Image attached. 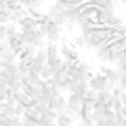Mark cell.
I'll use <instances>...</instances> for the list:
<instances>
[{
  "label": "cell",
  "mask_w": 126,
  "mask_h": 126,
  "mask_svg": "<svg viewBox=\"0 0 126 126\" xmlns=\"http://www.w3.org/2000/svg\"><path fill=\"white\" fill-rule=\"evenodd\" d=\"M117 69L123 71V73H126V59H121V61L117 62Z\"/></svg>",
  "instance_id": "cell-17"
},
{
  "label": "cell",
  "mask_w": 126,
  "mask_h": 126,
  "mask_svg": "<svg viewBox=\"0 0 126 126\" xmlns=\"http://www.w3.org/2000/svg\"><path fill=\"white\" fill-rule=\"evenodd\" d=\"M76 126H85V124H83V123H78V124H76Z\"/></svg>",
  "instance_id": "cell-20"
},
{
  "label": "cell",
  "mask_w": 126,
  "mask_h": 126,
  "mask_svg": "<svg viewBox=\"0 0 126 126\" xmlns=\"http://www.w3.org/2000/svg\"><path fill=\"white\" fill-rule=\"evenodd\" d=\"M40 112L36 110V109H33V107H28L26 110H24V114H23V119H30V121H40Z\"/></svg>",
  "instance_id": "cell-9"
},
{
  "label": "cell",
  "mask_w": 126,
  "mask_h": 126,
  "mask_svg": "<svg viewBox=\"0 0 126 126\" xmlns=\"http://www.w3.org/2000/svg\"><path fill=\"white\" fill-rule=\"evenodd\" d=\"M11 126H24V123H23V119H21V117L14 116V117H12V121H11Z\"/></svg>",
  "instance_id": "cell-16"
},
{
  "label": "cell",
  "mask_w": 126,
  "mask_h": 126,
  "mask_svg": "<svg viewBox=\"0 0 126 126\" xmlns=\"http://www.w3.org/2000/svg\"><path fill=\"white\" fill-rule=\"evenodd\" d=\"M100 73L109 79V83L114 86V85H119V81H121V78H123V71H119V69H110V67H105V66H102L100 67Z\"/></svg>",
  "instance_id": "cell-3"
},
{
  "label": "cell",
  "mask_w": 126,
  "mask_h": 126,
  "mask_svg": "<svg viewBox=\"0 0 126 126\" xmlns=\"http://www.w3.org/2000/svg\"><path fill=\"white\" fill-rule=\"evenodd\" d=\"M121 114H123V116H124V119H126V107H124V109L121 110Z\"/></svg>",
  "instance_id": "cell-19"
},
{
  "label": "cell",
  "mask_w": 126,
  "mask_h": 126,
  "mask_svg": "<svg viewBox=\"0 0 126 126\" xmlns=\"http://www.w3.org/2000/svg\"><path fill=\"white\" fill-rule=\"evenodd\" d=\"M61 31H62V26H59L52 19L47 23V40L50 43H57L61 40Z\"/></svg>",
  "instance_id": "cell-2"
},
{
  "label": "cell",
  "mask_w": 126,
  "mask_h": 126,
  "mask_svg": "<svg viewBox=\"0 0 126 126\" xmlns=\"http://www.w3.org/2000/svg\"><path fill=\"white\" fill-rule=\"evenodd\" d=\"M0 116H9V117H14V105H9L7 102H2L0 104Z\"/></svg>",
  "instance_id": "cell-11"
},
{
  "label": "cell",
  "mask_w": 126,
  "mask_h": 126,
  "mask_svg": "<svg viewBox=\"0 0 126 126\" xmlns=\"http://www.w3.org/2000/svg\"><path fill=\"white\" fill-rule=\"evenodd\" d=\"M100 9H114V0H92Z\"/></svg>",
  "instance_id": "cell-13"
},
{
  "label": "cell",
  "mask_w": 126,
  "mask_h": 126,
  "mask_svg": "<svg viewBox=\"0 0 126 126\" xmlns=\"http://www.w3.org/2000/svg\"><path fill=\"white\" fill-rule=\"evenodd\" d=\"M110 98H112V90L97 92V102H98V104H109Z\"/></svg>",
  "instance_id": "cell-8"
},
{
  "label": "cell",
  "mask_w": 126,
  "mask_h": 126,
  "mask_svg": "<svg viewBox=\"0 0 126 126\" xmlns=\"http://www.w3.org/2000/svg\"><path fill=\"white\" fill-rule=\"evenodd\" d=\"M19 26H21V31L23 33H30V31H36L38 30V21L35 19V17H31L30 14L19 23Z\"/></svg>",
  "instance_id": "cell-5"
},
{
  "label": "cell",
  "mask_w": 126,
  "mask_h": 126,
  "mask_svg": "<svg viewBox=\"0 0 126 126\" xmlns=\"http://www.w3.org/2000/svg\"><path fill=\"white\" fill-rule=\"evenodd\" d=\"M73 119L69 114H57V126H73Z\"/></svg>",
  "instance_id": "cell-10"
},
{
  "label": "cell",
  "mask_w": 126,
  "mask_h": 126,
  "mask_svg": "<svg viewBox=\"0 0 126 126\" xmlns=\"http://www.w3.org/2000/svg\"><path fill=\"white\" fill-rule=\"evenodd\" d=\"M73 47H78V48L86 47V36H83V35L76 36V38H74V42H73Z\"/></svg>",
  "instance_id": "cell-15"
},
{
  "label": "cell",
  "mask_w": 126,
  "mask_h": 126,
  "mask_svg": "<svg viewBox=\"0 0 126 126\" xmlns=\"http://www.w3.org/2000/svg\"><path fill=\"white\" fill-rule=\"evenodd\" d=\"M61 54H62L64 61L78 62V52H76V50H74L73 47H69L67 43H62V45H61Z\"/></svg>",
  "instance_id": "cell-6"
},
{
  "label": "cell",
  "mask_w": 126,
  "mask_h": 126,
  "mask_svg": "<svg viewBox=\"0 0 126 126\" xmlns=\"http://www.w3.org/2000/svg\"><path fill=\"white\" fill-rule=\"evenodd\" d=\"M67 105H69V109H71V112H73L74 117L79 116V112L83 109V97L78 95V93H71L67 97Z\"/></svg>",
  "instance_id": "cell-4"
},
{
  "label": "cell",
  "mask_w": 126,
  "mask_h": 126,
  "mask_svg": "<svg viewBox=\"0 0 126 126\" xmlns=\"http://www.w3.org/2000/svg\"><path fill=\"white\" fill-rule=\"evenodd\" d=\"M117 86H121L123 90H126V74H123V78H121V81H119Z\"/></svg>",
  "instance_id": "cell-18"
},
{
  "label": "cell",
  "mask_w": 126,
  "mask_h": 126,
  "mask_svg": "<svg viewBox=\"0 0 126 126\" xmlns=\"http://www.w3.org/2000/svg\"><path fill=\"white\" fill-rule=\"evenodd\" d=\"M88 83H90V88L95 90V92H104V90H112V88H114V86L109 83V79H107L102 73L92 76V79H90Z\"/></svg>",
  "instance_id": "cell-1"
},
{
  "label": "cell",
  "mask_w": 126,
  "mask_h": 126,
  "mask_svg": "<svg viewBox=\"0 0 126 126\" xmlns=\"http://www.w3.org/2000/svg\"><path fill=\"white\" fill-rule=\"evenodd\" d=\"M109 107H110L114 112H121V110L124 109V104H123V100H121L119 97H112L110 102H109Z\"/></svg>",
  "instance_id": "cell-12"
},
{
  "label": "cell",
  "mask_w": 126,
  "mask_h": 126,
  "mask_svg": "<svg viewBox=\"0 0 126 126\" xmlns=\"http://www.w3.org/2000/svg\"><path fill=\"white\" fill-rule=\"evenodd\" d=\"M40 76H42V79H43V81H48V79H52V76H54V69H52V67L47 64V66L42 69Z\"/></svg>",
  "instance_id": "cell-14"
},
{
  "label": "cell",
  "mask_w": 126,
  "mask_h": 126,
  "mask_svg": "<svg viewBox=\"0 0 126 126\" xmlns=\"http://www.w3.org/2000/svg\"><path fill=\"white\" fill-rule=\"evenodd\" d=\"M36 54H38V48H36L35 45L30 43V45L24 47V50H23V54L19 55V59H23V61H33Z\"/></svg>",
  "instance_id": "cell-7"
},
{
  "label": "cell",
  "mask_w": 126,
  "mask_h": 126,
  "mask_svg": "<svg viewBox=\"0 0 126 126\" xmlns=\"http://www.w3.org/2000/svg\"><path fill=\"white\" fill-rule=\"evenodd\" d=\"M123 126H126V123H124V124H123Z\"/></svg>",
  "instance_id": "cell-21"
}]
</instances>
